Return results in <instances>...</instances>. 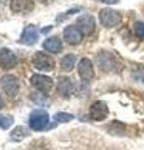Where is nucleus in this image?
<instances>
[{"label":"nucleus","instance_id":"f257e3e1","mask_svg":"<svg viewBox=\"0 0 144 150\" xmlns=\"http://www.w3.org/2000/svg\"><path fill=\"white\" fill-rule=\"evenodd\" d=\"M99 20L104 26L113 28V26H117L122 21V14L117 10H114V9L105 8V9H101L99 13Z\"/></svg>","mask_w":144,"mask_h":150},{"label":"nucleus","instance_id":"f03ea898","mask_svg":"<svg viewBox=\"0 0 144 150\" xmlns=\"http://www.w3.org/2000/svg\"><path fill=\"white\" fill-rule=\"evenodd\" d=\"M49 123V115L44 110H35L30 114L29 125L33 130H43Z\"/></svg>","mask_w":144,"mask_h":150},{"label":"nucleus","instance_id":"7ed1b4c3","mask_svg":"<svg viewBox=\"0 0 144 150\" xmlns=\"http://www.w3.org/2000/svg\"><path fill=\"white\" fill-rule=\"evenodd\" d=\"M33 64L38 70H43V71H50L54 68V60L41 51L35 53L33 56Z\"/></svg>","mask_w":144,"mask_h":150},{"label":"nucleus","instance_id":"20e7f679","mask_svg":"<svg viewBox=\"0 0 144 150\" xmlns=\"http://www.w3.org/2000/svg\"><path fill=\"white\" fill-rule=\"evenodd\" d=\"M0 85H1L3 90L10 96H15L16 93L19 91V80L14 75H4L0 79Z\"/></svg>","mask_w":144,"mask_h":150},{"label":"nucleus","instance_id":"39448f33","mask_svg":"<svg viewBox=\"0 0 144 150\" xmlns=\"http://www.w3.org/2000/svg\"><path fill=\"white\" fill-rule=\"evenodd\" d=\"M31 85L35 89L43 91V93H48L50 89L53 88V79L46 76V75H41V74H34L31 76Z\"/></svg>","mask_w":144,"mask_h":150},{"label":"nucleus","instance_id":"423d86ee","mask_svg":"<svg viewBox=\"0 0 144 150\" xmlns=\"http://www.w3.org/2000/svg\"><path fill=\"white\" fill-rule=\"evenodd\" d=\"M77 25L84 35H90L95 29V20L90 14H83L77 19Z\"/></svg>","mask_w":144,"mask_h":150},{"label":"nucleus","instance_id":"0eeeda50","mask_svg":"<svg viewBox=\"0 0 144 150\" xmlns=\"http://www.w3.org/2000/svg\"><path fill=\"white\" fill-rule=\"evenodd\" d=\"M83 35L84 34L82 33V30L75 25H69L64 29V39L70 45L80 44L83 40Z\"/></svg>","mask_w":144,"mask_h":150},{"label":"nucleus","instance_id":"6e6552de","mask_svg":"<svg viewBox=\"0 0 144 150\" xmlns=\"http://www.w3.org/2000/svg\"><path fill=\"white\" fill-rule=\"evenodd\" d=\"M89 114H90V118L95 121L104 120L109 114L108 105H106L104 101H95L94 104L90 106Z\"/></svg>","mask_w":144,"mask_h":150},{"label":"nucleus","instance_id":"1a4fd4ad","mask_svg":"<svg viewBox=\"0 0 144 150\" xmlns=\"http://www.w3.org/2000/svg\"><path fill=\"white\" fill-rule=\"evenodd\" d=\"M16 65V56L11 50L3 48L0 50V68L11 69Z\"/></svg>","mask_w":144,"mask_h":150},{"label":"nucleus","instance_id":"9d476101","mask_svg":"<svg viewBox=\"0 0 144 150\" xmlns=\"http://www.w3.org/2000/svg\"><path fill=\"white\" fill-rule=\"evenodd\" d=\"M78 73L80 75V78L84 81L90 80L94 75V70H93V64L89 59L83 58L80 62L78 63Z\"/></svg>","mask_w":144,"mask_h":150},{"label":"nucleus","instance_id":"9b49d317","mask_svg":"<svg viewBox=\"0 0 144 150\" xmlns=\"http://www.w3.org/2000/svg\"><path fill=\"white\" fill-rule=\"evenodd\" d=\"M10 8L14 13L25 14L34 9V1L33 0H11Z\"/></svg>","mask_w":144,"mask_h":150},{"label":"nucleus","instance_id":"f8f14e48","mask_svg":"<svg viewBox=\"0 0 144 150\" xmlns=\"http://www.w3.org/2000/svg\"><path fill=\"white\" fill-rule=\"evenodd\" d=\"M38 40H39L38 29H36L34 25H29L24 30V33H23L21 39H20V43L21 44H25V45H34Z\"/></svg>","mask_w":144,"mask_h":150},{"label":"nucleus","instance_id":"ddd939ff","mask_svg":"<svg viewBox=\"0 0 144 150\" xmlns=\"http://www.w3.org/2000/svg\"><path fill=\"white\" fill-rule=\"evenodd\" d=\"M98 64H99V68L103 69L104 71H109L115 67V59L113 58V55L109 54V53H101L98 55Z\"/></svg>","mask_w":144,"mask_h":150},{"label":"nucleus","instance_id":"4468645a","mask_svg":"<svg viewBox=\"0 0 144 150\" xmlns=\"http://www.w3.org/2000/svg\"><path fill=\"white\" fill-rule=\"evenodd\" d=\"M44 49L50 51V53H60L63 49V45H62V40L57 36H52V38H48L45 41H44Z\"/></svg>","mask_w":144,"mask_h":150},{"label":"nucleus","instance_id":"2eb2a0df","mask_svg":"<svg viewBox=\"0 0 144 150\" xmlns=\"http://www.w3.org/2000/svg\"><path fill=\"white\" fill-rule=\"evenodd\" d=\"M72 89H73V85H72L70 79H68V78H60L59 79L58 91H59L60 95L69 96V95H70V93H72Z\"/></svg>","mask_w":144,"mask_h":150},{"label":"nucleus","instance_id":"dca6fc26","mask_svg":"<svg viewBox=\"0 0 144 150\" xmlns=\"http://www.w3.org/2000/svg\"><path fill=\"white\" fill-rule=\"evenodd\" d=\"M75 62H77V56L74 54H68L62 59L60 67H62L64 71H70L74 68V65H75Z\"/></svg>","mask_w":144,"mask_h":150},{"label":"nucleus","instance_id":"f3484780","mask_svg":"<svg viewBox=\"0 0 144 150\" xmlns=\"http://www.w3.org/2000/svg\"><path fill=\"white\" fill-rule=\"evenodd\" d=\"M14 124V118L11 115H0V128L9 129Z\"/></svg>","mask_w":144,"mask_h":150},{"label":"nucleus","instance_id":"a211bd4d","mask_svg":"<svg viewBox=\"0 0 144 150\" xmlns=\"http://www.w3.org/2000/svg\"><path fill=\"white\" fill-rule=\"evenodd\" d=\"M54 119H55V121H58V123H68V121L74 119V115L68 114V112H57Z\"/></svg>","mask_w":144,"mask_h":150},{"label":"nucleus","instance_id":"6ab92c4d","mask_svg":"<svg viewBox=\"0 0 144 150\" xmlns=\"http://www.w3.org/2000/svg\"><path fill=\"white\" fill-rule=\"evenodd\" d=\"M134 30H135V34L140 38H144V23L143 21H137L135 25H134Z\"/></svg>","mask_w":144,"mask_h":150},{"label":"nucleus","instance_id":"aec40b11","mask_svg":"<svg viewBox=\"0 0 144 150\" xmlns=\"http://www.w3.org/2000/svg\"><path fill=\"white\" fill-rule=\"evenodd\" d=\"M100 1H103L105 4H115V3H118L119 0H100Z\"/></svg>","mask_w":144,"mask_h":150},{"label":"nucleus","instance_id":"412c9836","mask_svg":"<svg viewBox=\"0 0 144 150\" xmlns=\"http://www.w3.org/2000/svg\"><path fill=\"white\" fill-rule=\"evenodd\" d=\"M3 106H4V100H3V98L0 96V109H1Z\"/></svg>","mask_w":144,"mask_h":150},{"label":"nucleus","instance_id":"4be33fe9","mask_svg":"<svg viewBox=\"0 0 144 150\" xmlns=\"http://www.w3.org/2000/svg\"><path fill=\"white\" fill-rule=\"evenodd\" d=\"M40 3H44V4H48V3H50V1H53V0H39Z\"/></svg>","mask_w":144,"mask_h":150}]
</instances>
